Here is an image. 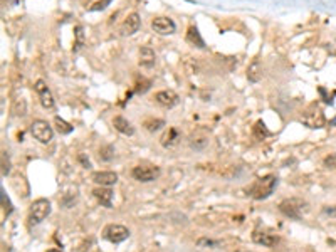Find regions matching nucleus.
I'll use <instances>...</instances> for the list:
<instances>
[{
	"label": "nucleus",
	"instance_id": "f257e3e1",
	"mask_svg": "<svg viewBox=\"0 0 336 252\" xmlns=\"http://www.w3.org/2000/svg\"><path fill=\"white\" fill-rule=\"evenodd\" d=\"M277 185V178L274 175H268L264 178H259L254 185L249 188V195L256 200H264L274 192V188Z\"/></svg>",
	"mask_w": 336,
	"mask_h": 252
},
{
	"label": "nucleus",
	"instance_id": "f03ea898",
	"mask_svg": "<svg viewBox=\"0 0 336 252\" xmlns=\"http://www.w3.org/2000/svg\"><path fill=\"white\" fill-rule=\"evenodd\" d=\"M306 210H308V202H304L301 199H286L279 204V212L289 219L299 220Z\"/></svg>",
	"mask_w": 336,
	"mask_h": 252
},
{
	"label": "nucleus",
	"instance_id": "7ed1b4c3",
	"mask_svg": "<svg viewBox=\"0 0 336 252\" xmlns=\"http://www.w3.org/2000/svg\"><path fill=\"white\" fill-rule=\"evenodd\" d=\"M50 213V202L47 199H37L29 209V225H39Z\"/></svg>",
	"mask_w": 336,
	"mask_h": 252
},
{
	"label": "nucleus",
	"instance_id": "20e7f679",
	"mask_svg": "<svg viewBox=\"0 0 336 252\" xmlns=\"http://www.w3.org/2000/svg\"><path fill=\"white\" fill-rule=\"evenodd\" d=\"M162 175V170L160 167L156 165H138L131 170V176L135 178L136 182H142V184H150V182H155L158 176Z\"/></svg>",
	"mask_w": 336,
	"mask_h": 252
},
{
	"label": "nucleus",
	"instance_id": "39448f33",
	"mask_svg": "<svg viewBox=\"0 0 336 252\" xmlns=\"http://www.w3.org/2000/svg\"><path fill=\"white\" fill-rule=\"evenodd\" d=\"M30 133L36 138L37 141L42 143V145H47L52 141L54 138V130L47 121L44 119H36V121L30 124Z\"/></svg>",
	"mask_w": 336,
	"mask_h": 252
},
{
	"label": "nucleus",
	"instance_id": "423d86ee",
	"mask_svg": "<svg viewBox=\"0 0 336 252\" xmlns=\"http://www.w3.org/2000/svg\"><path fill=\"white\" fill-rule=\"evenodd\" d=\"M103 237L106 241H110L111 244H121L125 242L126 239L130 237V230L126 229L125 225H119V224H110L104 227L103 230Z\"/></svg>",
	"mask_w": 336,
	"mask_h": 252
},
{
	"label": "nucleus",
	"instance_id": "0eeeda50",
	"mask_svg": "<svg viewBox=\"0 0 336 252\" xmlns=\"http://www.w3.org/2000/svg\"><path fill=\"white\" fill-rule=\"evenodd\" d=\"M301 121L308 126V128H323V126L326 124V119H325V115H323V111L318 108V106H311V108H308L304 111V115L301 118Z\"/></svg>",
	"mask_w": 336,
	"mask_h": 252
},
{
	"label": "nucleus",
	"instance_id": "6e6552de",
	"mask_svg": "<svg viewBox=\"0 0 336 252\" xmlns=\"http://www.w3.org/2000/svg\"><path fill=\"white\" fill-rule=\"evenodd\" d=\"M34 87H36L37 96H39L41 104H42L46 110H52L54 104H56V101H54V96H52V93H50V89L47 87V84L44 83L42 79H39V81H36Z\"/></svg>",
	"mask_w": 336,
	"mask_h": 252
},
{
	"label": "nucleus",
	"instance_id": "1a4fd4ad",
	"mask_svg": "<svg viewBox=\"0 0 336 252\" xmlns=\"http://www.w3.org/2000/svg\"><path fill=\"white\" fill-rule=\"evenodd\" d=\"M151 29L160 35H170V34H175L176 25L170 17H156L151 21Z\"/></svg>",
	"mask_w": 336,
	"mask_h": 252
},
{
	"label": "nucleus",
	"instance_id": "9d476101",
	"mask_svg": "<svg viewBox=\"0 0 336 252\" xmlns=\"http://www.w3.org/2000/svg\"><path fill=\"white\" fill-rule=\"evenodd\" d=\"M155 101L163 108H173V106L179 104V94L172 89H163L155 93Z\"/></svg>",
	"mask_w": 336,
	"mask_h": 252
},
{
	"label": "nucleus",
	"instance_id": "9b49d317",
	"mask_svg": "<svg viewBox=\"0 0 336 252\" xmlns=\"http://www.w3.org/2000/svg\"><path fill=\"white\" fill-rule=\"evenodd\" d=\"M139 25H142V19L136 14V12H133L128 17L125 19V22L121 25V34L123 35H133L136 34L139 30Z\"/></svg>",
	"mask_w": 336,
	"mask_h": 252
},
{
	"label": "nucleus",
	"instance_id": "f8f14e48",
	"mask_svg": "<svg viewBox=\"0 0 336 252\" xmlns=\"http://www.w3.org/2000/svg\"><path fill=\"white\" fill-rule=\"evenodd\" d=\"M93 195L101 205L106 207V209H111V207H113V197H115V193H113L111 188L98 187V188H94V190H93Z\"/></svg>",
	"mask_w": 336,
	"mask_h": 252
},
{
	"label": "nucleus",
	"instance_id": "ddd939ff",
	"mask_svg": "<svg viewBox=\"0 0 336 252\" xmlns=\"http://www.w3.org/2000/svg\"><path fill=\"white\" fill-rule=\"evenodd\" d=\"M91 178H93V182H94L96 185L111 187V185H116L118 175H116L115 172H94Z\"/></svg>",
	"mask_w": 336,
	"mask_h": 252
},
{
	"label": "nucleus",
	"instance_id": "4468645a",
	"mask_svg": "<svg viewBox=\"0 0 336 252\" xmlns=\"http://www.w3.org/2000/svg\"><path fill=\"white\" fill-rule=\"evenodd\" d=\"M252 241L259 245H264V247H274V245L279 242V239L276 236L269 234V232H264V230H254L252 234Z\"/></svg>",
	"mask_w": 336,
	"mask_h": 252
},
{
	"label": "nucleus",
	"instance_id": "2eb2a0df",
	"mask_svg": "<svg viewBox=\"0 0 336 252\" xmlns=\"http://www.w3.org/2000/svg\"><path fill=\"white\" fill-rule=\"evenodd\" d=\"M155 62H156V54L153 49L148 46L139 49V66L150 69L155 66Z\"/></svg>",
	"mask_w": 336,
	"mask_h": 252
},
{
	"label": "nucleus",
	"instance_id": "dca6fc26",
	"mask_svg": "<svg viewBox=\"0 0 336 252\" xmlns=\"http://www.w3.org/2000/svg\"><path fill=\"white\" fill-rule=\"evenodd\" d=\"M188 143H190V147H192L193 150H204L208 143H210V140H208V135L205 133L204 130H199V131H195V133L190 136V140H188Z\"/></svg>",
	"mask_w": 336,
	"mask_h": 252
},
{
	"label": "nucleus",
	"instance_id": "f3484780",
	"mask_svg": "<svg viewBox=\"0 0 336 252\" xmlns=\"http://www.w3.org/2000/svg\"><path fill=\"white\" fill-rule=\"evenodd\" d=\"M113 126H115V130L119 131L121 135H126V136L135 135V128H133L131 123L123 116H116L115 119H113Z\"/></svg>",
	"mask_w": 336,
	"mask_h": 252
},
{
	"label": "nucleus",
	"instance_id": "a211bd4d",
	"mask_svg": "<svg viewBox=\"0 0 336 252\" xmlns=\"http://www.w3.org/2000/svg\"><path fill=\"white\" fill-rule=\"evenodd\" d=\"M179 140H180L179 131H176L175 128H168V131H165V133H163L160 143L163 145L165 148H170V147H173V145L179 143Z\"/></svg>",
	"mask_w": 336,
	"mask_h": 252
},
{
	"label": "nucleus",
	"instance_id": "6ab92c4d",
	"mask_svg": "<svg viewBox=\"0 0 336 252\" xmlns=\"http://www.w3.org/2000/svg\"><path fill=\"white\" fill-rule=\"evenodd\" d=\"M12 113L15 116H24L27 115V103H25L24 98H17L14 101V106H12Z\"/></svg>",
	"mask_w": 336,
	"mask_h": 252
},
{
	"label": "nucleus",
	"instance_id": "aec40b11",
	"mask_svg": "<svg viewBox=\"0 0 336 252\" xmlns=\"http://www.w3.org/2000/svg\"><path fill=\"white\" fill-rule=\"evenodd\" d=\"M54 123H56V128H58V131H59L61 135H69V133H73V130H74V128H73V126L69 124V123H66L62 118L58 116V118L54 119Z\"/></svg>",
	"mask_w": 336,
	"mask_h": 252
},
{
	"label": "nucleus",
	"instance_id": "412c9836",
	"mask_svg": "<svg viewBox=\"0 0 336 252\" xmlns=\"http://www.w3.org/2000/svg\"><path fill=\"white\" fill-rule=\"evenodd\" d=\"M187 41H188V42H192L193 46H195V41H197L199 47H204V41H202V37H200V34H199V30L195 29V27H190V29H188Z\"/></svg>",
	"mask_w": 336,
	"mask_h": 252
},
{
	"label": "nucleus",
	"instance_id": "4be33fe9",
	"mask_svg": "<svg viewBox=\"0 0 336 252\" xmlns=\"http://www.w3.org/2000/svg\"><path fill=\"white\" fill-rule=\"evenodd\" d=\"M145 126H147L148 131H156V130H160L162 126H165V121L163 119H147Z\"/></svg>",
	"mask_w": 336,
	"mask_h": 252
},
{
	"label": "nucleus",
	"instance_id": "5701e85b",
	"mask_svg": "<svg viewBox=\"0 0 336 252\" xmlns=\"http://www.w3.org/2000/svg\"><path fill=\"white\" fill-rule=\"evenodd\" d=\"M113 156H115V150H113V147H104L99 151V158L104 160V161H110Z\"/></svg>",
	"mask_w": 336,
	"mask_h": 252
},
{
	"label": "nucleus",
	"instance_id": "b1692460",
	"mask_svg": "<svg viewBox=\"0 0 336 252\" xmlns=\"http://www.w3.org/2000/svg\"><path fill=\"white\" fill-rule=\"evenodd\" d=\"M2 205H4V213H5V215H10L14 209H12V204H10V200H9L7 193H5L4 188H2Z\"/></svg>",
	"mask_w": 336,
	"mask_h": 252
},
{
	"label": "nucleus",
	"instance_id": "393cba45",
	"mask_svg": "<svg viewBox=\"0 0 336 252\" xmlns=\"http://www.w3.org/2000/svg\"><path fill=\"white\" fill-rule=\"evenodd\" d=\"M10 172V160H9V156L7 153H2V176H7Z\"/></svg>",
	"mask_w": 336,
	"mask_h": 252
},
{
	"label": "nucleus",
	"instance_id": "a878e982",
	"mask_svg": "<svg viewBox=\"0 0 336 252\" xmlns=\"http://www.w3.org/2000/svg\"><path fill=\"white\" fill-rule=\"evenodd\" d=\"M197 245H200V247H204V245H207V247H217V245H220V242L219 241H210V239H199Z\"/></svg>",
	"mask_w": 336,
	"mask_h": 252
},
{
	"label": "nucleus",
	"instance_id": "bb28decb",
	"mask_svg": "<svg viewBox=\"0 0 336 252\" xmlns=\"http://www.w3.org/2000/svg\"><path fill=\"white\" fill-rule=\"evenodd\" d=\"M325 167H328V168H336V155L328 156V158L325 160Z\"/></svg>",
	"mask_w": 336,
	"mask_h": 252
},
{
	"label": "nucleus",
	"instance_id": "cd10ccee",
	"mask_svg": "<svg viewBox=\"0 0 336 252\" xmlns=\"http://www.w3.org/2000/svg\"><path fill=\"white\" fill-rule=\"evenodd\" d=\"M323 213H325V215H329V217H336V205L325 207V209H323Z\"/></svg>",
	"mask_w": 336,
	"mask_h": 252
},
{
	"label": "nucleus",
	"instance_id": "c85d7f7f",
	"mask_svg": "<svg viewBox=\"0 0 336 252\" xmlns=\"http://www.w3.org/2000/svg\"><path fill=\"white\" fill-rule=\"evenodd\" d=\"M110 2H111V0H101V2L94 4L93 10H103V9H106V7H108V4H110Z\"/></svg>",
	"mask_w": 336,
	"mask_h": 252
},
{
	"label": "nucleus",
	"instance_id": "c756f323",
	"mask_svg": "<svg viewBox=\"0 0 336 252\" xmlns=\"http://www.w3.org/2000/svg\"><path fill=\"white\" fill-rule=\"evenodd\" d=\"M79 161L82 163V167H84V168H90V167H91L90 160H86V156H84V155H79Z\"/></svg>",
	"mask_w": 336,
	"mask_h": 252
},
{
	"label": "nucleus",
	"instance_id": "7c9ffc66",
	"mask_svg": "<svg viewBox=\"0 0 336 252\" xmlns=\"http://www.w3.org/2000/svg\"><path fill=\"white\" fill-rule=\"evenodd\" d=\"M47 252H61V250L59 249H49Z\"/></svg>",
	"mask_w": 336,
	"mask_h": 252
},
{
	"label": "nucleus",
	"instance_id": "2f4dec72",
	"mask_svg": "<svg viewBox=\"0 0 336 252\" xmlns=\"http://www.w3.org/2000/svg\"><path fill=\"white\" fill-rule=\"evenodd\" d=\"M333 124H336V119H334V121H333Z\"/></svg>",
	"mask_w": 336,
	"mask_h": 252
}]
</instances>
